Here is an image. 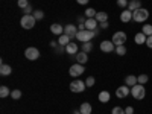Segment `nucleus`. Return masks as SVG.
Here are the masks:
<instances>
[{
	"mask_svg": "<svg viewBox=\"0 0 152 114\" xmlns=\"http://www.w3.org/2000/svg\"><path fill=\"white\" fill-rule=\"evenodd\" d=\"M18 6L21 9H24L26 6H29V2H28V0H18Z\"/></svg>",
	"mask_w": 152,
	"mask_h": 114,
	"instance_id": "e433bc0d",
	"label": "nucleus"
},
{
	"mask_svg": "<svg viewBox=\"0 0 152 114\" xmlns=\"http://www.w3.org/2000/svg\"><path fill=\"white\" fill-rule=\"evenodd\" d=\"M116 46H123L125 43H126V34L125 32H122V31H119V32H116L113 35V40H111Z\"/></svg>",
	"mask_w": 152,
	"mask_h": 114,
	"instance_id": "0eeeda50",
	"label": "nucleus"
},
{
	"mask_svg": "<svg viewBox=\"0 0 152 114\" xmlns=\"http://www.w3.org/2000/svg\"><path fill=\"white\" fill-rule=\"evenodd\" d=\"M137 84H138L137 76H134V75H129V76H126V78H125V85L134 87V85H137Z\"/></svg>",
	"mask_w": 152,
	"mask_h": 114,
	"instance_id": "2eb2a0df",
	"label": "nucleus"
},
{
	"mask_svg": "<svg viewBox=\"0 0 152 114\" xmlns=\"http://www.w3.org/2000/svg\"><path fill=\"white\" fill-rule=\"evenodd\" d=\"M73 114H82V113H81V111L78 110V111H73Z\"/></svg>",
	"mask_w": 152,
	"mask_h": 114,
	"instance_id": "49530a36",
	"label": "nucleus"
},
{
	"mask_svg": "<svg viewBox=\"0 0 152 114\" xmlns=\"http://www.w3.org/2000/svg\"><path fill=\"white\" fill-rule=\"evenodd\" d=\"M85 88H87L85 82H82L79 79H75L70 82V91H73V93H82Z\"/></svg>",
	"mask_w": 152,
	"mask_h": 114,
	"instance_id": "39448f33",
	"label": "nucleus"
},
{
	"mask_svg": "<svg viewBox=\"0 0 152 114\" xmlns=\"http://www.w3.org/2000/svg\"><path fill=\"white\" fill-rule=\"evenodd\" d=\"M131 18H132V12L129 9H123L122 14H120V20L123 23H128V21H131Z\"/></svg>",
	"mask_w": 152,
	"mask_h": 114,
	"instance_id": "4468645a",
	"label": "nucleus"
},
{
	"mask_svg": "<svg viewBox=\"0 0 152 114\" xmlns=\"http://www.w3.org/2000/svg\"><path fill=\"white\" fill-rule=\"evenodd\" d=\"M32 15L35 17V20H41V18L44 17V12H43V11H40V9H35Z\"/></svg>",
	"mask_w": 152,
	"mask_h": 114,
	"instance_id": "7c9ffc66",
	"label": "nucleus"
},
{
	"mask_svg": "<svg viewBox=\"0 0 152 114\" xmlns=\"http://www.w3.org/2000/svg\"><path fill=\"white\" fill-rule=\"evenodd\" d=\"M146 46H148L149 49H152V35H149V37H148V40H146Z\"/></svg>",
	"mask_w": 152,
	"mask_h": 114,
	"instance_id": "58836bf2",
	"label": "nucleus"
},
{
	"mask_svg": "<svg viewBox=\"0 0 152 114\" xmlns=\"http://www.w3.org/2000/svg\"><path fill=\"white\" fill-rule=\"evenodd\" d=\"M97 23H99V21H96V18H87V20H85V29L94 31L96 28H99Z\"/></svg>",
	"mask_w": 152,
	"mask_h": 114,
	"instance_id": "ddd939ff",
	"label": "nucleus"
},
{
	"mask_svg": "<svg viewBox=\"0 0 152 114\" xmlns=\"http://www.w3.org/2000/svg\"><path fill=\"white\" fill-rule=\"evenodd\" d=\"M99 100H100L102 104H107L108 100H110V93H108V91H100V93H99Z\"/></svg>",
	"mask_w": 152,
	"mask_h": 114,
	"instance_id": "b1692460",
	"label": "nucleus"
},
{
	"mask_svg": "<svg viewBox=\"0 0 152 114\" xmlns=\"http://www.w3.org/2000/svg\"><path fill=\"white\" fill-rule=\"evenodd\" d=\"M128 0H117V5L120 6V8H128Z\"/></svg>",
	"mask_w": 152,
	"mask_h": 114,
	"instance_id": "c9c22d12",
	"label": "nucleus"
},
{
	"mask_svg": "<svg viewBox=\"0 0 152 114\" xmlns=\"http://www.w3.org/2000/svg\"><path fill=\"white\" fill-rule=\"evenodd\" d=\"M142 32H143L146 37L152 35V26H151V24H143V29H142Z\"/></svg>",
	"mask_w": 152,
	"mask_h": 114,
	"instance_id": "bb28decb",
	"label": "nucleus"
},
{
	"mask_svg": "<svg viewBox=\"0 0 152 114\" xmlns=\"http://www.w3.org/2000/svg\"><path fill=\"white\" fill-rule=\"evenodd\" d=\"M116 53L120 55V56L126 55V47L125 46H116Z\"/></svg>",
	"mask_w": 152,
	"mask_h": 114,
	"instance_id": "c756f323",
	"label": "nucleus"
},
{
	"mask_svg": "<svg viewBox=\"0 0 152 114\" xmlns=\"http://www.w3.org/2000/svg\"><path fill=\"white\" fill-rule=\"evenodd\" d=\"M137 81H138V84L145 85V84L149 81V76H148V75H140V76H137Z\"/></svg>",
	"mask_w": 152,
	"mask_h": 114,
	"instance_id": "cd10ccee",
	"label": "nucleus"
},
{
	"mask_svg": "<svg viewBox=\"0 0 152 114\" xmlns=\"http://www.w3.org/2000/svg\"><path fill=\"white\" fill-rule=\"evenodd\" d=\"M24 56H26L29 61H37L38 58H40V50H38L37 47H28L26 50H24Z\"/></svg>",
	"mask_w": 152,
	"mask_h": 114,
	"instance_id": "423d86ee",
	"label": "nucleus"
},
{
	"mask_svg": "<svg viewBox=\"0 0 152 114\" xmlns=\"http://www.w3.org/2000/svg\"><path fill=\"white\" fill-rule=\"evenodd\" d=\"M108 26H110L108 21H100V23H99V28H100V29H107Z\"/></svg>",
	"mask_w": 152,
	"mask_h": 114,
	"instance_id": "4c0bfd02",
	"label": "nucleus"
},
{
	"mask_svg": "<svg viewBox=\"0 0 152 114\" xmlns=\"http://www.w3.org/2000/svg\"><path fill=\"white\" fill-rule=\"evenodd\" d=\"M96 14H97V12L94 11V8H88V9L85 11V17H87V18H94Z\"/></svg>",
	"mask_w": 152,
	"mask_h": 114,
	"instance_id": "393cba45",
	"label": "nucleus"
},
{
	"mask_svg": "<svg viewBox=\"0 0 152 114\" xmlns=\"http://www.w3.org/2000/svg\"><path fill=\"white\" fill-rule=\"evenodd\" d=\"M100 50L110 53V52H113V50H116V44H114L113 41H102L100 43Z\"/></svg>",
	"mask_w": 152,
	"mask_h": 114,
	"instance_id": "9d476101",
	"label": "nucleus"
},
{
	"mask_svg": "<svg viewBox=\"0 0 152 114\" xmlns=\"http://www.w3.org/2000/svg\"><path fill=\"white\" fill-rule=\"evenodd\" d=\"M138 8H142V2H140V0H131V2L128 3V9H129L131 12L137 11Z\"/></svg>",
	"mask_w": 152,
	"mask_h": 114,
	"instance_id": "a211bd4d",
	"label": "nucleus"
},
{
	"mask_svg": "<svg viewBox=\"0 0 152 114\" xmlns=\"http://www.w3.org/2000/svg\"><path fill=\"white\" fill-rule=\"evenodd\" d=\"M111 114H125V110L120 108V107H114L113 111H111Z\"/></svg>",
	"mask_w": 152,
	"mask_h": 114,
	"instance_id": "f704fd0d",
	"label": "nucleus"
},
{
	"mask_svg": "<svg viewBox=\"0 0 152 114\" xmlns=\"http://www.w3.org/2000/svg\"><path fill=\"white\" fill-rule=\"evenodd\" d=\"M11 93H9V88L8 87H5V85H2L0 87V97H6V96H9Z\"/></svg>",
	"mask_w": 152,
	"mask_h": 114,
	"instance_id": "c85d7f7f",
	"label": "nucleus"
},
{
	"mask_svg": "<svg viewBox=\"0 0 152 114\" xmlns=\"http://www.w3.org/2000/svg\"><path fill=\"white\" fill-rule=\"evenodd\" d=\"M79 31H85V23H79Z\"/></svg>",
	"mask_w": 152,
	"mask_h": 114,
	"instance_id": "37998d69",
	"label": "nucleus"
},
{
	"mask_svg": "<svg viewBox=\"0 0 152 114\" xmlns=\"http://www.w3.org/2000/svg\"><path fill=\"white\" fill-rule=\"evenodd\" d=\"M64 50H66V46H58L56 52H58V53H62V52H64Z\"/></svg>",
	"mask_w": 152,
	"mask_h": 114,
	"instance_id": "a19ab883",
	"label": "nucleus"
},
{
	"mask_svg": "<svg viewBox=\"0 0 152 114\" xmlns=\"http://www.w3.org/2000/svg\"><path fill=\"white\" fill-rule=\"evenodd\" d=\"M129 93H131V90H129V87H128V85H122V87H119L117 90H116V96L120 97V99L126 97Z\"/></svg>",
	"mask_w": 152,
	"mask_h": 114,
	"instance_id": "9b49d317",
	"label": "nucleus"
},
{
	"mask_svg": "<svg viewBox=\"0 0 152 114\" xmlns=\"http://www.w3.org/2000/svg\"><path fill=\"white\" fill-rule=\"evenodd\" d=\"M91 49H93V44H91V41H87V43H82V52L88 53V52H90Z\"/></svg>",
	"mask_w": 152,
	"mask_h": 114,
	"instance_id": "a878e982",
	"label": "nucleus"
},
{
	"mask_svg": "<svg viewBox=\"0 0 152 114\" xmlns=\"http://www.w3.org/2000/svg\"><path fill=\"white\" fill-rule=\"evenodd\" d=\"M11 72H12L11 66H8V64H2V66H0V75H2V76H8V75H11Z\"/></svg>",
	"mask_w": 152,
	"mask_h": 114,
	"instance_id": "412c9836",
	"label": "nucleus"
},
{
	"mask_svg": "<svg viewBox=\"0 0 152 114\" xmlns=\"http://www.w3.org/2000/svg\"><path fill=\"white\" fill-rule=\"evenodd\" d=\"M125 114H134V108H132V107H126Z\"/></svg>",
	"mask_w": 152,
	"mask_h": 114,
	"instance_id": "ea45409f",
	"label": "nucleus"
},
{
	"mask_svg": "<svg viewBox=\"0 0 152 114\" xmlns=\"http://www.w3.org/2000/svg\"><path fill=\"white\" fill-rule=\"evenodd\" d=\"M32 12H34V8H32L31 5L23 9V14H24V15H32Z\"/></svg>",
	"mask_w": 152,
	"mask_h": 114,
	"instance_id": "473e14b6",
	"label": "nucleus"
},
{
	"mask_svg": "<svg viewBox=\"0 0 152 114\" xmlns=\"http://www.w3.org/2000/svg\"><path fill=\"white\" fill-rule=\"evenodd\" d=\"M50 46H52V47H55V49H56V41H50Z\"/></svg>",
	"mask_w": 152,
	"mask_h": 114,
	"instance_id": "a18cd8bd",
	"label": "nucleus"
},
{
	"mask_svg": "<svg viewBox=\"0 0 152 114\" xmlns=\"http://www.w3.org/2000/svg\"><path fill=\"white\" fill-rule=\"evenodd\" d=\"M78 28L75 26V24H67V26H64V34L70 37V40L72 38H76V34H78Z\"/></svg>",
	"mask_w": 152,
	"mask_h": 114,
	"instance_id": "1a4fd4ad",
	"label": "nucleus"
},
{
	"mask_svg": "<svg viewBox=\"0 0 152 114\" xmlns=\"http://www.w3.org/2000/svg\"><path fill=\"white\" fill-rule=\"evenodd\" d=\"M93 37H96L94 32H93V31H88V29H85V31H79L78 34H76V38H78L79 41H82V43L91 41V38H93Z\"/></svg>",
	"mask_w": 152,
	"mask_h": 114,
	"instance_id": "7ed1b4c3",
	"label": "nucleus"
},
{
	"mask_svg": "<svg viewBox=\"0 0 152 114\" xmlns=\"http://www.w3.org/2000/svg\"><path fill=\"white\" fill-rule=\"evenodd\" d=\"M79 111H81L82 114H91V105L88 104V102H84V104L81 105Z\"/></svg>",
	"mask_w": 152,
	"mask_h": 114,
	"instance_id": "4be33fe9",
	"label": "nucleus"
},
{
	"mask_svg": "<svg viewBox=\"0 0 152 114\" xmlns=\"http://www.w3.org/2000/svg\"><path fill=\"white\" fill-rule=\"evenodd\" d=\"M148 18H149V11L145 9L143 6L132 12V20L137 21V23H143V21H146Z\"/></svg>",
	"mask_w": 152,
	"mask_h": 114,
	"instance_id": "f257e3e1",
	"label": "nucleus"
},
{
	"mask_svg": "<svg viewBox=\"0 0 152 114\" xmlns=\"http://www.w3.org/2000/svg\"><path fill=\"white\" fill-rule=\"evenodd\" d=\"M76 2H78L79 5H87L88 2H90V0H76Z\"/></svg>",
	"mask_w": 152,
	"mask_h": 114,
	"instance_id": "79ce46f5",
	"label": "nucleus"
},
{
	"mask_svg": "<svg viewBox=\"0 0 152 114\" xmlns=\"http://www.w3.org/2000/svg\"><path fill=\"white\" fill-rule=\"evenodd\" d=\"M93 32H94V35H99V32H100V28H96Z\"/></svg>",
	"mask_w": 152,
	"mask_h": 114,
	"instance_id": "c03bdc74",
	"label": "nucleus"
},
{
	"mask_svg": "<svg viewBox=\"0 0 152 114\" xmlns=\"http://www.w3.org/2000/svg\"><path fill=\"white\" fill-rule=\"evenodd\" d=\"M76 61H78V64H85V62L88 61V56L85 52H78L76 53Z\"/></svg>",
	"mask_w": 152,
	"mask_h": 114,
	"instance_id": "6ab92c4d",
	"label": "nucleus"
},
{
	"mask_svg": "<svg viewBox=\"0 0 152 114\" xmlns=\"http://www.w3.org/2000/svg\"><path fill=\"white\" fill-rule=\"evenodd\" d=\"M11 97L15 99V100L20 99V97H21V91H20V90H12V91H11Z\"/></svg>",
	"mask_w": 152,
	"mask_h": 114,
	"instance_id": "2f4dec72",
	"label": "nucleus"
},
{
	"mask_svg": "<svg viewBox=\"0 0 152 114\" xmlns=\"http://www.w3.org/2000/svg\"><path fill=\"white\" fill-rule=\"evenodd\" d=\"M58 43H59V46H67V44L72 43V41H70V37H69V35L62 34V35H59V38H58Z\"/></svg>",
	"mask_w": 152,
	"mask_h": 114,
	"instance_id": "aec40b11",
	"label": "nucleus"
},
{
	"mask_svg": "<svg viewBox=\"0 0 152 114\" xmlns=\"http://www.w3.org/2000/svg\"><path fill=\"white\" fill-rule=\"evenodd\" d=\"M78 46H76L75 43H69L67 46H66V52L69 53V55H76V53H78Z\"/></svg>",
	"mask_w": 152,
	"mask_h": 114,
	"instance_id": "dca6fc26",
	"label": "nucleus"
},
{
	"mask_svg": "<svg viewBox=\"0 0 152 114\" xmlns=\"http://www.w3.org/2000/svg\"><path fill=\"white\" fill-rule=\"evenodd\" d=\"M50 32H52L53 35H62L64 34V28H62L59 23H53L52 26H50Z\"/></svg>",
	"mask_w": 152,
	"mask_h": 114,
	"instance_id": "f8f14e48",
	"label": "nucleus"
},
{
	"mask_svg": "<svg viewBox=\"0 0 152 114\" xmlns=\"http://www.w3.org/2000/svg\"><path fill=\"white\" fill-rule=\"evenodd\" d=\"M131 94H132V97H134V99H137V100H142V99L146 96L145 85H142V84H137V85L131 87Z\"/></svg>",
	"mask_w": 152,
	"mask_h": 114,
	"instance_id": "f03ea898",
	"label": "nucleus"
},
{
	"mask_svg": "<svg viewBox=\"0 0 152 114\" xmlns=\"http://www.w3.org/2000/svg\"><path fill=\"white\" fill-rule=\"evenodd\" d=\"M84 72H85L84 64H73V66L70 67V70H69L70 76H73V78H78V76H81Z\"/></svg>",
	"mask_w": 152,
	"mask_h": 114,
	"instance_id": "6e6552de",
	"label": "nucleus"
},
{
	"mask_svg": "<svg viewBox=\"0 0 152 114\" xmlns=\"http://www.w3.org/2000/svg\"><path fill=\"white\" fill-rule=\"evenodd\" d=\"M94 82H96V81H94L93 76H88L87 81H85V85H87V87H93V85H94Z\"/></svg>",
	"mask_w": 152,
	"mask_h": 114,
	"instance_id": "72a5a7b5",
	"label": "nucleus"
},
{
	"mask_svg": "<svg viewBox=\"0 0 152 114\" xmlns=\"http://www.w3.org/2000/svg\"><path fill=\"white\" fill-rule=\"evenodd\" d=\"M20 23H21V28H23V29H32V28L35 26L37 20H35L34 15H23Z\"/></svg>",
	"mask_w": 152,
	"mask_h": 114,
	"instance_id": "20e7f679",
	"label": "nucleus"
},
{
	"mask_svg": "<svg viewBox=\"0 0 152 114\" xmlns=\"http://www.w3.org/2000/svg\"><path fill=\"white\" fill-rule=\"evenodd\" d=\"M96 21H108V14H107V12H97V14H96Z\"/></svg>",
	"mask_w": 152,
	"mask_h": 114,
	"instance_id": "5701e85b",
	"label": "nucleus"
},
{
	"mask_svg": "<svg viewBox=\"0 0 152 114\" xmlns=\"http://www.w3.org/2000/svg\"><path fill=\"white\" fill-rule=\"evenodd\" d=\"M146 40H148V37H146L143 32H138V34H135L134 41H135L137 44H146Z\"/></svg>",
	"mask_w": 152,
	"mask_h": 114,
	"instance_id": "f3484780",
	"label": "nucleus"
}]
</instances>
